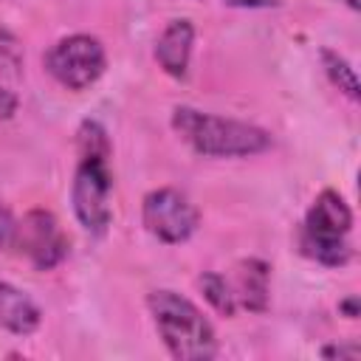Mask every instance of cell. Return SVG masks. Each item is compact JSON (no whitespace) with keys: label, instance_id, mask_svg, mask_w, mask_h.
Here are the masks:
<instances>
[{"label":"cell","instance_id":"4fadbf2b","mask_svg":"<svg viewBox=\"0 0 361 361\" xmlns=\"http://www.w3.org/2000/svg\"><path fill=\"white\" fill-rule=\"evenodd\" d=\"M20 62H23V51H20L17 37L0 25V73H14Z\"/></svg>","mask_w":361,"mask_h":361},{"label":"cell","instance_id":"9c48e42d","mask_svg":"<svg viewBox=\"0 0 361 361\" xmlns=\"http://www.w3.org/2000/svg\"><path fill=\"white\" fill-rule=\"evenodd\" d=\"M268 274H271V268L257 257L237 262L234 282H228L231 293L237 299V307H245L254 313H262L268 307Z\"/></svg>","mask_w":361,"mask_h":361},{"label":"cell","instance_id":"ac0fdd59","mask_svg":"<svg viewBox=\"0 0 361 361\" xmlns=\"http://www.w3.org/2000/svg\"><path fill=\"white\" fill-rule=\"evenodd\" d=\"M223 3L234 8H259V6H271L274 0H223Z\"/></svg>","mask_w":361,"mask_h":361},{"label":"cell","instance_id":"9a60e30c","mask_svg":"<svg viewBox=\"0 0 361 361\" xmlns=\"http://www.w3.org/2000/svg\"><path fill=\"white\" fill-rule=\"evenodd\" d=\"M17 110V96L6 87H0V118H11Z\"/></svg>","mask_w":361,"mask_h":361},{"label":"cell","instance_id":"8992f818","mask_svg":"<svg viewBox=\"0 0 361 361\" xmlns=\"http://www.w3.org/2000/svg\"><path fill=\"white\" fill-rule=\"evenodd\" d=\"M141 217H144L147 231L152 237H158L161 243H169V245L186 243L200 223L195 203L172 186L147 192L144 203H141Z\"/></svg>","mask_w":361,"mask_h":361},{"label":"cell","instance_id":"e0dca14e","mask_svg":"<svg viewBox=\"0 0 361 361\" xmlns=\"http://www.w3.org/2000/svg\"><path fill=\"white\" fill-rule=\"evenodd\" d=\"M324 355H338V358H358V347H324Z\"/></svg>","mask_w":361,"mask_h":361},{"label":"cell","instance_id":"ba28073f","mask_svg":"<svg viewBox=\"0 0 361 361\" xmlns=\"http://www.w3.org/2000/svg\"><path fill=\"white\" fill-rule=\"evenodd\" d=\"M192 45H195V25L189 20H172L164 34L158 37V45H155V59L158 65L175 76V79H183L186 71H189V56H192Z\"/></svg>","mask_w":361,"mask_h":361},{"label":"cell","instance_id":"30bf717a","mask_svg":"<svg viewBox=\"0 0 361 361\" xmlns=\"http://www.w3.org/2000/svg\"><path fill=\"white\" fill-rule=\"evenodd\" d=\"M42 322L37 302L14 288L11 282H0V327L14 336H31Z\"/></svg>","mask_w":361,"mask_h":361},{"label":"cell","instance_id":"52a82bcc","mask_svg":"<svg viewBox=\"0 0 361 361\" xmlns=\"http://www.w3.org/2000/svg\"><path fill=\"white\" fill-rule=\"evenodd\" d=\"M37 271H51L68 257V237L59 220L45 209H31L14 231V245Z\"/></svg>","mask_w":361,"mask_h":361},{"label":"cell","instance_id":"5bb4252c","mask_svg":"<svg viewBox=\"0 0 361 361\" xmlns=\"http://www.w3.org/2000/svg\"><path fill=\"white\" fill-rule=\"evenodd\" d=\"M14 231H17V220L8 212V206L0 200V248H11L14 245Z\"/></svg>","mask_w":361,"mask_h":361},{"label":"cell","instance_id":"5b68a950","mask_svg":"<svg viewBox=\"0 0 361 361\" xmlns=\"http://www.w3.org/2000/svg\"><path fill=\"white\" fill-rule=\"evenodd\" d=\"M48 73L68 90H85L102 79L107 68L104 45L90 34H71L54 42L45 56Z\"/></svg>","mask_w":361,"mask_h":361},{"label":"cell","instance_id":"7a4b0ae2","mask_svg":"<svg viewBox=\"0 0 361 361\" xmlns=\"http://www.w3.org/2000/svg\"><path fill=\"white\" fill-rule=\"evenodd\" d=\"M172 127L197 155L209 158H243L271 147V135L262 127L200 113L195 107H175Z\"/></svg>","mask_w":361,"mask_h":361},{"label":"cell","instance_id":"2e32d148","mask_svg":"<svg viewBox=\"0 0 361 361\" xmlns=\"http://www.w3.org/2000/svg\"><path fill=\"white\" fill-rule=\"evenodd\" d=\"M338 310H341L347 319H355V316H358V296H347L344 302H338Z\"/></svg>","mask_w":361,"mask_h":361},{"label":"cell","instance_id":"8fae6325","mask_svg":"<svg viewBox=\"0 0 361 361\" xmlns=\"http://www.w3.org/2000/svg\"><path fill=\"white\" fill-rule=\"evenodd\" d=\"M322 65H324V71H327V79L347 96V99H353V102H358V96H361V90H358V76H355V68L341 56V54H336V51H330V48H324L322 51Z\"/></svg>","mask_w":361,"mask_h":361},{"label":"cell","instance_id":"d6986e66","mask_svg":"<svg viewBox=\"0 0 361 361\" xmlns=\"http://www.w3.org/2000/svg\"><path fill=\"white\" fill-rule=\"evenodd\" d=\"M344 3H347L353 11H358V8H361V0H344Z\"/></svg>","mask_w":361,"mask_h":361},{"label":"cell","instance_id":"7c38bea8","mask_svg":"<svg viewBox=\"0 0 361 361\" xmlns=\"http://www.w3.org/2000/svg\"><path fill=\"white\" fill-rule=\"evenodd\" d=\"M197 285H200L206 302H209L217 313H223V316H234V313H237V299H234L231 285H228L226 276L209 271V274H203V276L197 279Z\"/></svg>","mask_w":361,"mask_h":361},{"label":"cell","instance_id":"6da1fadb","mask_svg":"<svg viewBox=\"0 0 361 361\" xmlns=\"http://www.w3.org/2000/svg\"><path fill=\"white\" fill-rule=\"evenodd\" d=\"M76 149L79 164L71 186L73 214L90 234H104L110 226V192H113V175H110V138L107 130L99 121H82L76 130Z\"/></svg>","mask_w":361,"mask_h":361},{"label":"cell","instance_id":"277c9868","mask_svg":"<svg viewBox=\"0 0 361 361\" xmlns=\"http://www.w3.org/2000/svg\"><path fill=\"white\" fill-rule=\"evenodd\" d=\"M353 228V212L344 197L333 189H324L313 206L307 209L302 226V251L322 265H344L353 251L347 245V234Z\"/></svg>","mask_w":361,"mask_h":361},{"label":"cell","instance_id":"3957f363","mask_svg":"<svg viewBox=\"0 0 361 361\" xmlns=\"http://www.w3.org/2000/svg\"><path fill=\"white\" fill-rule=\"evenodd\" d=\"M147 307L172 358L209 361L217 355L214 327L195 302L175 290H152L147 296Z\"/></svg>","mask_w":361,"mask_h":361}]
</instances>
